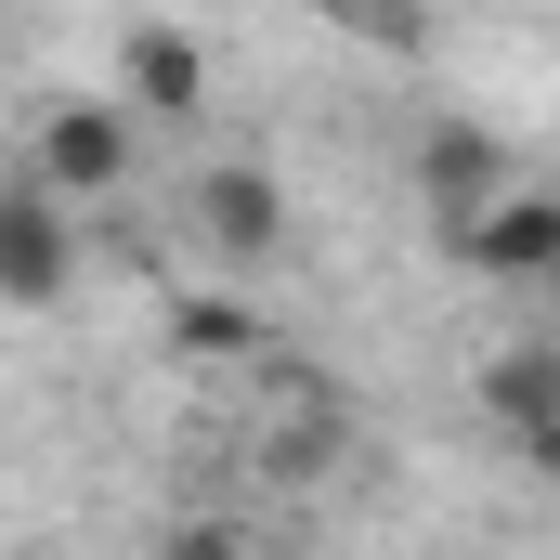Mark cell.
Returning a JSON list of instances; mask_svg holds the SVG:
<instances>
[{
  "label": "cell",
  "mask_w": 560,
  "mask_h": 560,
  "mask_svg": "<svg viewBox=\"0 0 560 560\" xmlns=\"http://www.w3.org/2000/svg\"><path fill=\"white\" fill-rule=\"evenodd\" d=\"M118 79H131L143 118H196V105H209V52H196L183 26H131V39H118ZM131 105H118V118H131Z\"/></svg>",
  "instance_id": "52a82bcc"
},
{
  "label": "cell",
  "mask_w": 560,
  "mask_h": 560,
  "mask_svg": "<svg viewBox=\"0 0 560 560\" xmlns=\"http://www.w3.org/2000/svg\"><path fill=\"white\" fill-rule=\"evenodd\" d=\"M482 418L509 430L522 456H560V352H548V339L495 352V378H482Z\"/></svg>",
  "instance_id": "8992f818"
},
{
  "label": "cell",
  "mask_w": 560,
  "mask_h": 560,
  "mask_svg": "<svg viewBox=\"0 0 560 560\" xmlns=\"http://www.w3.org/2000/svg\"><path fill=\"white\" fill-rule=\"evenodd\" d=\"M196 235H209L235 275H261L287 248V183L275 170H209V183H196Z\"/></svg>",
  "instance_id": "5b68a950"
},
{
  "label": "cell",
  "mask_w": 560,
  "mask_h": 560,
  "mask_svg": "<svg viewBox=\"0 0 560 560\" xmlns=\"http://www.w3.org/2000/svg\"><path fill=\"white\" fill-rule=\"evenodd\" d=\"M156 560H248V522H222V509H196V522H170Z\"/></svg>",
  "instance_id": "9c48e42d"
},
{
  "label": "cell",
  "mask_w": 560,
  "mask_h": 560,
  "mask_svg": "<svg viewBox=\"0 0 560 560\" xmlns=\"http://www.w3.org/2000/svg\"><path fill=\"white\" fill-rule=\"evenodd\" d=\"M443 248H456L469 275H495V287H548L560 275V196L548 183H509V196H495L482 222H456Z\"/></svg>",
  "instance_id": "3957f363"
},
{
  "label": "cell",
  "mask_w": 560,
  "mask_h": 560,
  "mask_svg": "<svg viewBox=\"0 0 560 560\" xmlns=\"http://www.w3.org/2000/svg\"><path fill=\"white\" fill-rule=\"evenodd\" d=\"M170 339H183L196 365H261V352H275L261 313H248V287H196V300H170Z\"/></svg>",
  "instance_id": "ba28073f"
},
{
  "label": "cell",
  "mask_w": 560,
  "mask_h": 560,
  "mask_svg": "<svg viewBox=\"0 0 560 560\" xmlns=\"http://www.w3.org/2000/svg\"><path fill=\"white\" fill-rule=\"evenodd\" d=\"M418 196H430V222L456 235V222H482L495 196H509V143L482 131V118H430L418 131Z\"/></svg>",
  "instance_id": "277c9868"
},
{
  "label": "cell",
  "mask_w": 560,
  "mask_h": 560,
  "mask_svg": "<svg viewBox=\"0 0 560 560\" xmlns=\"http://www.w3.org/2000/svg\"><path fill=\"white\" fill-rule=\"evenodd\" d=\"M143 170V131L118 105H92V92H66V105H39V131H26V183L52 196V209H92V196H118Z\"/></svg>",
  "instance_id": "6da1fadb"
},
{
  "label": "cell",
  "mask_w": 560,
  "mask_h": 560,
  "mask_svg": "<svg viewBox=\"0 0 560 560\" xmlns=\"http://www.w3.org/2000/svg\"><path fill=\"white\" fill-rule=\"evenodd\" d=\"M66 287H79V222L13 170V183H0V300H13V313H52Z\"/></svg>",
  "instance_id": "7a4b0ae2"
}]
</instances>
